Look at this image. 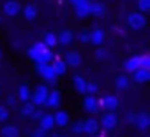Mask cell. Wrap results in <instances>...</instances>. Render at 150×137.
Returning a JSON list of instances; mask_svg holds the SVG:
<instances>
[{"label": "cell", "instance_id": "cell-1", "mask_svg": "<svg viewBox=\"0 0 150 137\" xmlns=\"http://www.w3.org/2000/svg\"><path fill=\"white\" fill-rule=\"evenodd\" d=\"M48 95H50V88H48L46 85H39V86L35 88V92L30 95V100H32L34 106H44Z\"/></svg>", "mask_w": 150, "mask_h": 137}, {"label": "cell", "instance_id": "cell-2", "mask_svg": "<svg viewBox=\"0 0 150 137\" xmlns=\"http://www.w3.org/2000/svg\"><path fill=\"white\" fill-rule=\"evenodd\" d=\"M127 23H129L131 28L141 30V28L146 25V20H145V16H143L141 13H131V14L127 16Z\"/></svg>", "mask_w": 150, "mask_h": 137}, {"label": "cell", "instance_id": "cell-3", "mask_svg": "<svg viewBox=\"0 0 150 137\" xmlns=\"http://www.w3.org/2000/svg\"><path fill=\"white\" fill-rule=\"evenodd\" d=\"M35 71H37V74L39 76H42L48 83H57V76H55V72H53V68H51V65H35Z\"/></svg>", "mask_w": 150, "mask_h": 137}, {"label": "cell", "instance_id": "cell-4", "mask_svg": "<svg viewBox=\"0 0 150 137\" xmlns=\"http://www.w3.org/2000/svg\"><path fill=\"white\" fill-rule=\"evenodd\" d=\"M21 4L18 2V0H7V2L4 4V14H7L9 18H14L21 13Z\"/></svg>", "mask_w": 150, "mask_h": 137}, {"label": "cell", "instance_id": "cell-5", "mask_svg": "<svg viewBox=\"0 0 150 137\" xmlns=\"http://www.w3.org/2000/svg\"><path fill=\"white\" fill-rule=\"evenodd\" d=\"M117 123H118L117 114H115V113H106V114L101 118L99 127H103L104 130H111V128H115V127H117Z\"/></svg>", "mask_w": 150, "mask_h": 137}, {"label": "cell", "instance_id": "cell-6", "mask_svg": "<svg viewBox=\"0 0 150 137\" xmlns=\"http://www.w3.org/2000/svg\"><path fill=\"white\" fill-rule=\"evenodd\" d=\"M64 62H65V65H69V67H80L81 62H83V58H81V55H80L78 51H67Z\"/></svg>", "mask_w": 150, "mask_h": 137}, {"label": "cell", "instance_id": "cell-7", "mask_svg": "<svg viewBox=\"0 0 150 137\" xmlns=\"http://www.w3.org/2000/svg\"><path fill=\"white\" fill-rule=\"evenodd\" d=\"M60 102H62V93L58 92V90H50V95H48V99H46V102H44V106H48V107H58L60 106Z\"/></svg>", "mask_w": 150, "mask_h": 137}, {"label": "cell", "instance_id": "cell-8", "mask_svg": "<svg viewBox=\"0 0 150 137\" xmlns=\"http://www.w3.org/2000/svg\"><path fill=\"white\" fill-rule=\"evenodd\" d=\"M74 9H76V16L78 18H87L90 14V0H81L80 4L74 6Z\"/></svg>", "mask_w": 150, "mask_h": 137}, {"label": "cell", "instance_id": "cell-9", "mask_svg": "<svg viewBox=\"0 0 150 137\" xmlns=\"http://www.w3.org/2000/svg\"><path fill=\"white\" fill-rule=\"evenodd\" d=\"M83 132H85V134H88V135L97 134V132H99V121H97V120H94V118L85 120V121H83Z\"/></svg>", "mask_w": 150, "mask_h": 137}, {"label": "cell", "instance_id": "cell-10", "mask_svg": "<svg viewBox=\"0 0 150 137\" xmlns=\"http://www.w3.org/2000/svg\"><path fill=\"white\" fill-rule=\"evenodd\" d=\"M132 79L134 83H146L150 79V71L148 68H136L132 72Z\"/></svg>", "mask_w": 150, "mask_h": 137}, {"label": "cell", "instance_id": "cell-11", "mask_svg": "<svg viewBox=\"0 0 150 137\" xmlns=\"http://www.w3.org/2000/svg\"><path fill=\"white\" fill-rule=\"evenodd\" d=\"M53 60V51L51 49H44L37 55L35 58V65H50V62Z\"/></svg>", "mask_w": 150, "mask_h": 137}, {"label": "cell", "instance_id": "cell-12", "mask_svg": "<svg viewBox=\"0 0 150 137\" xmlns=\"http://www.w3.org/2000/svg\"><path fill=\"white\" fill-rule=\"evenodd\" d=\"M69 113L67 111H57V114H53V121H55V125L57 127H60V128H64L67 123H69Z\"/></svg>", "mask_w": 150, "mask_h": 137}, {"label": "cell", "instance_id": "cell-13", "mask_svg": "<svg viewBox=\"0 0 150 137\" xmlns=\"http://www.w3.org/2000/svg\"><path fill=\"white\" fill-rule=\"evenodd\" d=\"M134 123H136V128L138 130H146L150 127V116L146 113H141L134 118Z\"/></svg>", "mask_w": 150, "mask_h": 137}, {"label": "cell", "instance_id": "cell-14", "mask_svg": "<svg viewBox=\"0 0 150 137\" xmlns=\"http://www.w3.org/2000/svg\"><path fill=\"white\" fill-rule=\"evenodd\" d=\"M39 125H41V130H44V132H50V130H53V127H55V121H53V114H42V118L39 120Z\"/></svg>", "mask_w": 150, "mask_h": 137}, {"label": "cell", "instance_id": "cell-15", "mask_svg": "<svg viewBox=\"0 0 150 137\" xmlns=\"http://www.w3.org/2000/svg\"><path fill=\"white\" fill-rule=\"evenodd\" d=\"M51 68H53L55 76L58 78V76L65 74V68H67V65H65V62H64L62 58H55V60L51 62Z\"/></svg>", "mask_w": 150, "mask_h": 137}, {"label": "cell", "instance_id": "cell-16", "mask_svg": "<svg viewBox=\"0 0 150 137\" xmlns=\"http://www.w3.org/2000/svg\"><path fill=\"white\" fill-rule=\"evenodd\" d=\"M103 107H106L108 113H113V111L118 107V99H117L115 95H106V97L103 99Z\"/></svg>", "mask_w": 150, "mask_h": 137}, {"label": "cell", "instance_id": "cell-17", "mask_svg": "<svg viewBox=\"0 0 150 137\" xmlns=\"http://www.w3.org/2000/svg\"><path fill=\"white\" fill-rule=\"evenodd\" d=\"M88 41H90L94 46L103 44V41H104V30H101V28L92 30V32H90V35H88Z\"/></svg>", "mask_w": 150, "mask_h": 137}, {"label": "cell", "instance_id": "cell-18", "mask_svg": "<svg viewBox=\"0 0 150 137\" xmlns=\"http://www.w3.org/2000/svg\"><path fill=\"white\" fill-rule=\"evenodd\" d=\"M83 109H85L87 113H92V114H94V113L99 109V107H97V99H96L94 95H88V97L83 100Z\"/></svg>", "mask_w": 150, "mask_h": 137}, {"label": "cell", "instance_id": "cell-19", "mask_svg": "<svg viewBox=\"0 0 150 137\" xmlns=\"http://www.w3.org/2000/svg\"><path fill=\"white\" fill-rule=\"evenodd\" d=\"M71 41H72V32L71 30H62L57 35V44H60V46H67V44H71Z\"/></svg>", "mask_w": 150, "mask_h": 137}, {"label": "cell", "instance_id": "cell-20", "mask_svg": "<svg viewBox=\"0 0 150 137\" xmlns=\"http://www.w3.org/2000/svg\"><path fill=\"white\" fill-rule=\"evenodd\" d=\"M104 11H106V7H104V4L103 2H90V14H94V16H103L104 14Z\"/></svg>", "mask_w": 150, "mask_h": 137}, {"label": "cell", "instance_id": "cell-21", "mask_svg": "<svg viewBox=\"0 0 150 137\" xmlns=\"http://www.w3.org/2000/svg\"><path fill=\"white\" fill-rule=\"evenodd\" d=\"M23 14H25V20H28V21L35 20V18H37V6H35V4H28V6L23 9Z\"/></svg>", "mask_w": 150, "mask_h": 137}, {"label": "cell", "instance_id": "cell-22", "mask_svg": "<svg viewBox=\"0 0 150 137\" xmlns=\"http://www.w3.org/2000/svg\"><path fill=\"white\" fill-rule=\"evenodd\" d=\"M44 49H48L42 42H35L30 49H28V56H30V60H34L35 62V58H37V55L41 53V51H44Z\"/></svg>", "mask_w": 150, "mask_h": 137}, {"label": "cell", "instance_id": "cell-23", "mask_svg": "<svg viewBox=\"0 0 150 137\" xmlns=\"http://www.w3.org/2000/svg\"><path fill=\"white\" fill-rule=\"evenodd\" d=\"M2 137H20V130L16 125H7L2 128Z\"/></svg>", "mask_w": 150, "mask_h": 137}, {"label": "cell", "instance_id": "cell-24", "mask_svg": "<svg viewBox=\"0 0 150 137\" xmlns=\"http://www.w3.org/2000/svg\"><path fill=\"white\" fill-rule=\"evenodd\" d=\"M30 88L27 86V85H21L20 88H18V99L21 100V102H28L30 100Z\"/></svg>", "mask_w": 150, "mask_h": 137}, {"label": "cell", "instance_id": "cell-25", "mask_svg": "<svg viewBox=\"0 0 150 137\" xmlns=\"http://www.w3.org/2000/svg\"><path fill=\"white\" fill-rule=\"evenodd\" d=\"M72 83H74V88H76V92H78V93H85L87 81H85L81 76H74V78H72Z\"/></svg>", "mask_w": 150, "mask_h": 137}, {"label": "cell", "instance_id": "cell-26", "mask_svg": "<svg viewBox=\"0 0 150 137\" xmlns=\"http://www.w3.org/2000/svg\"><path fill=\"white\" fill-rule=\"evenodd\" d=\"M42 44L50 49V48H53V46H57V35L53 34V32H46L44 34V39H42Z\"/></svg>", "mask_w": 150, "mask_h": 137}, {"label": "cell", "instance_id": "cell-27", "mask_svg": "<svg viewBox=\"0 0 150 137\" xmlns=\"http://www.w3.org/2000/svg\"><path fill=\"white\" fill-rule=\"evenodd\" d=\"M125 68L132 74L136 68H139V56H132V58H129L127 62H125Z\"/></svg>", "mask_w": 150, "mask_h": 137}, {"label": "cell", "instance_id": "cell-28", "mask_svg": "<svg viewBox=\"0 0 150 137\" xmlns=\"http://www.w3.org/2000/svg\"><path fill=\"white\" fill-rule=\"evenodd\" d=\"M20 111H21V116H32V113L35 111V106L32 102H23Z\"/></svg>", "mask_w": 150, "mask_h": 137}, {"label": "cell", "instance_id": "cell-29", "mask_svg": "<svg viewBox=\"0 0 150 137\" xmlns=\"http://www.w3.org/2000/svg\"><path fill=\"white\" fill-rule=\"evenodd\" d=\"M117 88H118V90H127V88H129V78L124 76V74H120V76L117 78Z\"/></svg>", "mask_w": 150, "mask_h": 137}, {"label": "cell", "instance_id": "cell-30", "mask_svg": "<svg viewBox=\"0 0 150 137\" xmlns=\"http://www.w3.org/2000/svg\"><path fill=\"white\" fill-rule=\"evenodd\" d=\"M138 9L139 13H148L150 11V0H138Z\"/></svg>", "mask_w": 150, "mask_h": 137}, {"label": "cell", "instance_id": "cell-31", "mask_svg": "<svg viewBox=\"0 0 150 137\" xmlns=\"http://www.w3.org/2000/svg\"><path fill=\"white\" fill-rule=\"evenodd\" d=\"M139 68H148L150 71V55L139 56Z\"/></svg>", "mask_w": 150, "mask_h": 137}, {"label": "cell", "instance_id": "cell-32", "mask_svg": "<svg viewBox=\"0 0 150 137\" xmlns=\"http://www.w3.org/2000/svg\"><path fill=\"white\" fill-rule=\"evenodd\" d=\"M97 90H99V86L96 83H87V86H85V93H88V95H96Z\"/></svg>", "mask_w": 150, "mask_h": 137}, {"label": "cell", "instance_id": "cell-33", "mask_svg": "<svg viewBox=\"0 0 150 137\" xmlns=\"http://www.w3.org/2000/svg\"><path fill=\"white\" fill-rule=\"evenodd\" d=\"M9 116H11L9 109H7L6 106H0V121H7V120H9Z\"/></svg>", "mask_w": 150, "mask_h": 137}, {"label": "cell", "instance_id": "cell-34", "mask_svg": "<svg viewBox=\"0 0 150 137\" xmlns=\"http://www.w3.org/2000/svg\"><path fill=\"white\" fill-rule=\"evenodd\" d=\"M6 102H7V106H6L7 109H11V107H16V106H18V97H14V95H9Z\"/></svg>", "mask_w": 150, "mask_h": 137}, {"label": "cell", "instance_id": "cell-35", "mask_svg": "<svg viewBox=\"0 0 150 137\" xmlns=\"http://www.w3.org/2000/svg\"><path fill=\"white\" fill-rule=\"evenodd\" d=\"M72 132L74 134H81L83 132V121H76L72 125Z\"/></svg>", "mask_w": 150, "mask_h": 137}, {"label": "cell", "instance_id": "cell-36", "mask_svg": "<svg viewBox=\"0 0 150 137\" xmlns=\"http://www.w3.org/2000/svg\"><path fill=\"white\" fill-rule=\"evenodd\" d=\"M42 114H44V113H42V111H34V113H32V116H30V118H34V120H37V121H39V120H41V118H42Z\"/></svg>", "mask_w": 150, "mask_h": 137}, {"label": "cell", "instance_id": "cell-37", "mask_svg": "<svg viewBox=\"0 0 150 137\" xmlns=\"http://www.w3.org/2000/svg\"><path fill=\"white\" fill-rule=\"evenodd\" d=\"M34 137H46V132L39 128V130H35V132H34Z\"/></svg>", "mask_w": 150, "mask_h": 137}, {"label": "cell", "instance_id": "cell-38", "mask_svg": "<svg viewBox=\"0 0 150 137\" xmlns=\"http://www.w3.org/2000/svg\"><path fill=\"white\" fill-rule=\"evenodd\" d=\"M104 56H106V51L104 49H99L97 51V58H104Z\"/></svg>", "mask_w": 150, "mask_h": 137}, {"label": "cell", "instance_id": "cell-39", "mask_svg": "<svg viewBox=\"0 0 150 137\" xmlns=\"http://www.w3.org/2000/svg\"><path fill=\"white\" fill-rule=\"evenodd\" d=\"M81 41H83V42H88V34H83V35H81Z\"/></svg>", "mask_w": 150, "mask_h": 137}, {"label": "cell", "instance_id": "cell-40", "mask_svg": "<svg viewBox=\"0 0 150 137\" xmlns=\"http://www.w3.org/2000/svg\"><path fill=\"white\" fill-rule=\"evenodd\" d=\"M80 2H81V0H71V4H72V6H76V4H80Z\"/></svg>", "mask_w": 150, "mask_h": 137}, {"label": "cell", "instance_id": "cell-41", "mask_svg": "<svg viewBox=\"0 0 150 137\" xmlns=\"http://www.w3.org/2000/svg\"><path fill=\"white\" fill-rule=\"evenodd\" d=\"M90 137H94V135H90Z\"/></svg>", "mask_w": 150, "mask_h": 137}]
</instances>
